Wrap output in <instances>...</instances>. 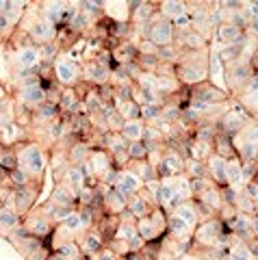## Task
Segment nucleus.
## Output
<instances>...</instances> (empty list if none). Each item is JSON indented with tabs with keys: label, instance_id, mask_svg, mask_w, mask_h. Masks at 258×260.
Returning a JSON list of instances; mask_svg holds the SVG:
<instances>
[{
	"label": "nucleus",
	"instance_id": "nucleus-48",
	"mask_svg": "<svg viewBox=\"0 0 258 260\" xmlns=\"http://www.w3.org/2000/svg\"><path fill=\"white\" fill-rule=\"evenodd\" d=\"M256 52H258V39H256Z\"/></svg>",
	"mask_w": 258,
	"mask_h": 260
},
{
	"label": "nucleus",
	"instance_id": "nucleus-30",
	"mask_svg": "<svg viewBox=\"0 0 258 260\" xmlns=\"http://www.w3.org/2000/svg\"><path fill=\"white\" fill-rule=\"evenodd\" d=\"M115 104V109L117 113L122 115L124 121L128 119H141V107L137 104L135 100H124V102H113Z\"/></svg>",
	"mask_w": 258,
	"mask_h": 260
},
{
	"label": "nucleus",
	"instance_id": "nucleus-33",
	"mask_svg": "<svg viewBox=\"0 0 258 260\" xmlns=\"http://www.w3.org/2000/svg\"><path fill=\"white\" fill-rule=\"evenodd\" d=\"M225 260H254V258H252V251H249L247 243H243L237 237V243L230 245V251H228V256H225Z\"/></svg>",
	"mask_w": 258,
	"mask_h": 260
},
{
	"label": "nucleus",
	"instance_id": "nucleus-47",
	"mask_svg": "<svg viewBox=\"0 0 258 260\" xmlns=\"http://www.w3.org/2000/svg\"><path fill=\"white\" fill-rule=\"evenodd\" d=\"M78 260H89V258H85V256H80V258H78Z\"/></svg>",
	"mask_w": 258,
	"mask_h": 260
},
{
	"label": "nucleus",
	"instance_id": "nucleus-35",
	"mask_svg": "<svg viewBox=\"0 0 258 260\" xmlns=\"http://www.w3.org/2000/svg\"><path fill=\"white\" fill-rule=\"evenodd\" d=\"M28 184H33V182H30V178L24 169L18 167V169H13V172H9V186L11 189H22V186H28Z\"/></svg>",
	"mask_w": 258,
	"mask_h": 260
},
{
	"label": "nucleus",
	"instance_id": "nucleus-8",
	"mask_svg": "<svg viewBox=\"0 0 258 260\" xmlns=\"http://www.w3.org/2000/svg\"><path fill=\"white\" fill-rule=\"evenodd\" d=\"M148 39L156 48H165V46H172L174 44V24L165 20L160 13H156L154 18L150 20V32H148Z\"/></svg>",
	"mask_w": 258,
	"mask_h": 260
},
{
	"label": "nucleus",
	"instance_id": "nucleus-21",
	"mask_svg": "<svg viewBox=\"0 0 258 260\" xmlns=\"http://www.w3.org/2000/svg\"><path fill=\"white\" fill-rule=\"evenodd\" d=\"M119 135H122L128 143L143 141V135H146V121H143V119H128V121H124V124H122Z\"/></svg>",
	"mask_w": 258,
	"mask_h": 260
},
{
	"label": "nucleus",
	"instance_id": "nucleus-37",
	"mask_svg": "<svg viewBox=\"0 0 258 260\" xmlns=\"http://www.w3.org/2000/svg\"><path fill=\"white\" fill-rule=\"evenodd\" d=\"M128 156L131 160H148V148L143 141H135L128 143Z\"/></svg>",
	"mask_w": 258,
	"mask_h": 260
},
{
	"label": "nucleus",
	"instance_id": "nucleus-4",
	"mask_svg": "<svg viewBox=\"0 0 258 260\" xmlns=\"http://www.w3.org/2000/svg\"><path fill=\"white\" fill-rule=\"evenodd\" d=\"M11 70L13 74H30L37 72V68L42 65V54H39V46H24L20 50H11L9 54Z\"/></svg>",
	"mask_w": 258,
	"mask_h": 260
},
{
	"label": "nucleus",
	"instance_id": "nucleus-38",
	"mask_svg": "<svg viewBox=\"0 0 258 260\" xmlns=\"http://www.w3.org/2000/svg\"><path fill=\"white\" fill-rule=\"evenodd\" d=\"M50 251H52V249L44 243V245H39L37 249L30 251V254H28L26 258H24V260H48V256H50Z\"/></svg>",
	"mask_w": 258,
	"mask_h": 260
},
{
	"label": "nucleus",
	"instance_id": "nucleus-15",
	"mask_svg": "<svg viewBox=\"0 0 258 260\" xmlns=\"http://www.w3.org/2000/svg\"><path fill=\"white\" fill-rule=\"evenodd\" d=\"M143 186H146V184H143L139 178H137L131 169L126 167V169H119V172H117V180H115V184H113V189L122 195V198L128 200V198H133L135 193H139Z\"/></svg>",
	"mask_w": 258,
	"mask_h": 260
},
{
	"label": "nucleus",
	"instance_id": "nucleus-7",
	"mask_svg": "<svg viewBox=\"0 0 258 260\" xmlns=\"http://www.w3.org/2000/svg\"><path fill=\"white\" fill-rule=\"evenodd\" d=\"M24 30L28 32V37L33 39L35 46L52 44V42H56V35H59V28H56L50 20H46L42 13H39V18H35Z\"/></svg>",
	"mask_w": 258,
	"mask_h": 260
},
{
	"label": "nucleus",
	"instance_id": "nucleus-14",
	"mask_svg": "<svg viewBox=\"0 0 258 260\" xmlns=\"http://www.w3.org/2000/svg\"><path fill=\"white\" fill-rule=\"evenodd\" d=\"M7 241H9L11 245L18 249L24 258H26L33 249H37L39 245H44V241H39V239L33 237V234H28L26 230H24V225H18V228H15V230L9 234V237H7Z\"/></svg>",
	"mask_w": 258,
	"mask_h": 260
},
{
	"label": "nucleus",
	"instance_id": "nucleus-31",
	"mask_svg": "<svg viewBox=\"0 0 258 260\" xmlns=\"http://www.w3.org/2000/svg\"><path fill=\"white\" fill-rule=\"evenodd\" d=\"M42 7H44V9L39 11V13H42L46 20H50V22L54 24V26L59 28V26H61V15H63V9H66V3H44Z\"/></svg>",
	"mask_w": 258,
	"mask_h": 260
},
{
	"label": "nucleus",
	"instance_id": "nucleus-45",
	"mask_svg": "<svg viewBox=\"0 0 258 260\" xmlns=\"http://www.w3.org/2000/svg\"><path fill=\"white\" fill-rule=\"evenodd\" d=\"M249 182H254V184H256V186H258V172H256V174H254V178H252V180H249Z\"/></svg>",
	"mask_w": 258,
	"mask_h": 260
},
{
	"label": "nucleus",
	"instance_id": "nucleus-16",
	"mask_svg": "<svg viewBox=\"0 0 258 260\" xmlns=\"http://www.w3.org/2000/svg\"><path fill=\"white\" fill-rule=\"evenodd\" d=\"M83 80L93 87H104L111 83V68L98 61H87L83 65Z\"/></svg>",
	"mask_w": 258,
	"mask_h": 260
},
{
	"label": "nucleus",
	"instance_id": "nucleus-42",
	"mask_svg": "<svg viewBox=\"0 0 258 260\" xmlns=\"http://www.w3.org/2000/svg\"><path fill=\"white\" fill-rule=\"evenodd\" d=\"M7 9H9V0H0V20L7 15Z\"/></svg>",
	"mask_w": 258,
	"mask_h": 260
},
{
	"label": "nucleus",
	"instance_id": "nucleus-12",
	"mask_svg": "<svg viewBox=\"0 0 258 260\" xmlns=\"http://www.w3.org/2000/svg\"><path fill=\"white\" fill-rule=\"evenodd\" d=\"M176 78L182 87L193 89L208 80V65H176Z\"/></svg>",
	"mask_w": 258,
	"mask_h": 260
},
{
	"label": "nucleus",
	"instance_id": "nucleus-36",
	"mask_svg": "<svg viewBox=\"0 0 258 260\" xmlns=\"http://www.w3.org/2000/svg\"><path fill=\"white\" fill-rule=\"evenodd\" d=\"M0 167L7 169V172H13L18 169V156H15V148H5L0 154Z\"/></svg>",
	"mask_w": 258,
	"mask_h": 260
},
{
	"label": "nucleus",
	"instance_id": "nucleus-40",
	"mask_svg": "<svg viewBox=\"0 0 258 260\" xmlns=\"http://www.w3.org/2000/svg\"><path fill=\"white\" fill-rule=\"evenodd\" d=\"M9 98H11V89L0 83V104H3L5 100H9Z\"/></svg>",
	"mask_w": 258,
	"mask_h": 260
},
{
	"label": "nucleus",
	"instance_id": "nucleus-29",
	"mask_svg": "<svg viewBox=\"0 0 258 260\" xmlns=\"http://www.w3.org/2000/svg\"><path fill=\"white\" fill-rule=\"evenodd\" d=\"M61 225L66 228L72 237H74V241H76V237H80V234L87 230L85 223H83V219H80V215H78V210H72V213L61 221Z\"/></svg>",
	"mask_w": 258,
	"mask_h": 260
},
{
	"label": "nucleus",
	"instance_id": "nucleus-28",
	"mask_svg": "<svg viewBox=\"0 0 258 260\" xmlns=\"http://www.w3.org/2000/svg\"><path fill=\"white\" fill-rule=\"evenodd\" d=\"M189 11V7H187V3H178V0H167V3H158V13L163 15L165 20H169V22H174L176 18H180V15H184Z\"/></svg>",
	"mask_w": 258,
	"mask_h": 260
},
{
	"label": "nucleus",
	"instance_id": "nucleus-2",
	"mask_svg": "<svg viewBox=\"0 0 258 260\" xmlns=\"http://www.w3.org/2000/svg\"><path fill=\"white\" fill-rule=\"evenodd\" d=\"M228 232L225 230V223L221 219L217 217H211V219H204V221H200L198 228L193 230V241L191 245L193 247H202V249H211L215 245H219L221 237Z\"/></svg>",
	"mask_w": 258,
	"mask_h": 260
},
{
	"label": "nucleus",
	"instance_id": "nucleus-6",
	"mask_svg": "<svg viewBox=\"0 0 258 260\" xmlns=\"http://www.w3.org/2000/svg\"><path fill=\"white\" fill-rule=\"evenodd\" d=\"M22 225H24V230H26L28 234H33L35 239L44 241V243H48V239H50L52 232H54V223L42 213V208L30 210V213L22 219Z\"/></svg>",
	"mask_w": 258,
	"mask_h": 260
},
{
	"label": "nucleus",
	"instance_id": "nucleus-46",
	"mask_svg": "<svg viewBox=\"0 0 258 260\" xmlns=\"http://www.w3.org/2000/svg\"><path fill=\"white\" fill-rule=\"evenodd\" d=\"M254 208H256V213H258V198L254 200Z\"/></svg>",
	"mask_w": 258,
	"mask_h": 260
},
{
	"label": "nucleus",
	"instance_id": "nucleus-44",
	"mask_svg": "<svg viewBox=\"0 0 258 260\" xmlns=\"http://www.w3.org/2000/svg\"><path fill=\"white\" fill-rule=\"evenodd\" d=\"M178 260H200V258L198 256H191V254H182Z\"/></svg>",
	"mask_w": 258,
	"mask_h": 260
},
{
	"label": "nucleus",
	"instance_id": "nucleus-5",
	"mask_svg": "<svg viewBox=\"0 0 258 260\" xmlns=\"http://www.w3.org/2000/svg\"><path fill=\"white\" fill-rule=\"evenodd\" d=\"M54 80L63 89H74L83 80V68L74 59H63L56 56L54 61Z\"/></svg>",
	"mask_w": 258,
	"mask_h": 260
},
{
	"label": "nucleus",
	"instance_id": "nucleus-25",
	"mask_svg": "<svg viewBox=\"0 0 258 260\" xmlns=\"http://www.w3.org/2000/svg\"><path fill=\"white\" fill-rule=\"evenodd\" d=\"M213 152L217 154V156L225 158V160H230V158H237L235 143H232V139H230V137L221 135L219 130H217V135H215V139H213Z\"/></svg>",
	"mask_w": 258,
	"mask_h": 260
},
{
	"label": "nucleus",
	"instance_id": "nucleus-43",
	"mask_svg": "<svg viewBox=\"0 0 258 260\" xmlns=\"http://www.w3.org/2000/svg\"><path fill=\"white\" fill-rule=\"evenodd\" d=\"M247 26H249V30H252L254 35H258V18H252V20H249Z\"/></svg>",
	"mask_w": 258,
	"mask_h": 260
},
{
	"label": "nucleus",
	"instance_id": "nucleus-22",
	"mask_svg": "<svg viewBox=\"0 0 258 260\" xmlns=\"http://www.w3.org/2000/svg\"><path fill=\"white\" fill-rule=\"evenodd\" d=\"M89 165H91V169H93V176L100 180V178L113 167L111 154H109L107 150H93L91 156H89Z\"/></svg>",
	"mask_w": 258,
	"mask_h": 260
},
{
	"label": "nucleus",
	"instance_id": "nucleus-11",
	"mask_svg": "<svg viewBox=\"0 0 258 260\" xmlns=\"http://www.w3.org/2000/svg\"><path fill=\"white\" fill-rule=\"evenodd\" d=\"M154 208H156V202H154L152 193L146 189V186H143L139 193H135L133 198H128V204H126V210L133 215L135 221H139V219L148 217Z\"/></svg>",
	"mask_w": 258,
	"mask_h": 260
},
{
	"label": "nucleus",
	"instance_id": "nucleus-17",
	"mask_svg": "<svg viewBox=\"0 0 258 260\" xmlns=\"http://www.w3.org/2000/svg\"><path fill=\"white\" fill-rule=\"evenodd\" d=\"M76 245L85 258H93L104 247V239L100 237V232L95 230V228H89V230H85L80 237H76Z\"/></svg>",
	"mask_w": 258,
	"mask_h": 260
},
{
	"label": "nucleus",
	"instance_id": "nucleus-24",
	"mask_svg": "<svg viewBox=\"0 0 258 260\" xmlns=\"http://www.w3.org/2000/svg\"><path fill=\"white\" fill-rule=\"evenodd\" d=\"M215 35L223 46H232V44H237L239 39L243 37V30H241L239 26H235L232 22H221L219 26L215 28Z\"/></svg>",
	"mask_w": 258,
	"mask_h": 260
},
{
	"label": "nucleus",
	"instance_id": "nucleus-26",
	"mask_svg": "<svg viewBox=\"0 0 258 260\" xmlns=\"http://www.w3.org/2000/svg\"><path fill=\"white\" fill-rule=\"evenodd\" d=\"M225 182L232 189H243V172H241V160L239 158H230L225 160Z\"/></svg>",
	"mask_w": 258,
	"mask_h": 260
},
{
	"label": "nucleus",
	"instance_id": "nucleus-39",
	"mask_svg": "<svg viewBox=\"0 0 258 260\" xmlns=\"http://www.w3.org/2000/svg\"><path fill=\"white\" fill-rule=\"evenodd\" d=\"M254 91H258V72H254L247 83V93H254Z\"/></svg>",
	"mask_w": 258,
	"mask_h": 260
},
{
	"label": "nucleus",
	"instance_id": "nucleus-32",
	"mask_svg": "<svg viewBox=\"0 0 258 260\" xmlns=\"http://www.w3.org/2000/svg\"><path fill=\"white\" fill-rule=\"evenodd\" d=\"M184 176H187L189 180H202V178H208L206 162L187 158V160H184Z\"/></svg>",
	"mask_w": 258,
	"mask_h": 260
},
{
	"label": "nucleus",
	"instance_id": "nucleus-18",
	"mask_svg": "<svg viewBox=\"0 0 258 260\" xmlns=\"http://www.w3.org/2000/svg\"><path fill=\"white\" fill-rule=\"evenodd\" d=\"M18 225H22V217L18 215V210L13 208L11 202H7V204L0 208V237L7 239Z\"/></svg>",
	"mask_w": 258,
	"mask_h": 260
},
{
	"label": "nucleus",
	"instance_id": "nucleus-41",
	"mask_svg": "<svg viewBox=\"0 0 258 260\" xmlns=\"http://www.w3.org/2000/svg\"><path fill=\"white\" fill-rule=\"evenodd\" d=\"M9 35H11V32H9V30H7V26H5V22H3V20H0V44H5V42H7V39H9Z\"/></svg>",
	"mask_w": 258,
	"mask_h": 260
},
{
	"label": "nucleus",
	"instance_id": "nucleus-20",
	"mask_svg": "<svg viewBox=\"0 0 258 260\" xmlns=\"http://www.w3.org/2000/svg\"><path fill=\"white\" fill-rule=\"evenodd\" d=\"M172 215L180 217L182 221L191 228V230H196L198 223L202 221V217H200V213H198V206H196V202H193V200H189V202H182V204H178V206H176V208L172 210Z\"/></svg>",
	"mask_w": 258,
	"mask_h": 260
},
{
	"label": "nucleus",
	"instance_id": "nucleus-23",
	"mask_svg": "<svg viewBox=\"0 0 258 260\" xmlns=\"http://www.w3.org/2000/svg\"><path fill=\"white\" fill-rule=\"evenodd\" d=\"M59 182L66 184L68 189L80 193V189L85 186V176H83V172H80L78 165H68L66 169H63V176H61Z\"/></svg>",
	"mask_w": 258,
	"mask_h": 260
},
{
	"label": "nucleus",
	"instance_id": "nucleus-13",
	"mask_svg": "<svg viewBox=\"0 0 258 260\" xmlns=\"http://www.w3.org/2000/svg\"><path fill=\"white\" fill-rule=\"evenodd\" d=\"M167 237L178 243L180 247L189 249L191 247V241H193V230L182 221L180 217H176V215L169 213L167 215Z\"/></svg>",
	"mask_w": 258,
	"mask_h": 260
},
{
	"label": "nucleus",
	"instance_id": "nucleus-9",
	"mask_svg": "<svg viewBox=\"0 0 258 260\" xmlns=\"http://www.w3.org/2000/svg\"><path fill=\"white\" fill-rule=\"evenodd\" d=\"M37 195H39V184H28V186H22V189H13L9 202L13 204V208L18 210V215L24 219L35 208Z\"/></svg>",
	"mask_w": 258,
	"mask_h": 260
},
{
	"label": "nucleus",
	"instance_id": "nucleus-34",
	"mask_svg": "<svg viewBox=\"0 0 258 260\" xmlns=\"http://www.w3.org/2000/svg\"><path fill=\"white\" fill-rule=\"evenodd\" d=\"M135 237H137V221H122V219H119V225H117L115 239L131 243Z\"/></svg>",
	"mask_w": 258,
	"mask_h": 260
},
{
	"label": "nucleus",
	"instance_id": "nucleus-3",
	"mask_svg": "<svg viewBox=\"0 0 258 260\" xmlns=\"http://www.w3.org/2000/svg\"><path fill=\"white\" fill-rule=\"evenodd\" d=\"M189 104L191 107H215V104H223V100L228 98V93H225V89L217 87L215 83H211V80H206V83L198 85L189 89ZM187 104V107H189Z\"/></svg>",
	"mask_w": 258,
	"mask_h": 260
},
{
	"label": "nucleus",
	"instance_id": "nucleus-27",
	"mask_svg": "<svg viewBox=\"0 0 258 260\" xmlns=\"http://www.w3.org/2000/svg\"><path fill=\"white\" fill-rule=\"evenodd\" d=\"M91 152H93V148L89 143H87V141H78V143H74L68 150V162H70V165H83L85 160H89Z\"/></svg>",
	"mask_w": 258,
	"mask_h": 260
},
{
	"label": "nucleus",
	"instance_id": "nucleus-1",
	"mask_svg": "<svg viewBox=\"0 0 258 260\" xmlns=\"http://www.w3.org/2000/svg\"><path fill=\"white\" fill-rule=\"evenodd\" d=\"M44 145H39L37 141H26L15 145V156H18V167L24 169L28 174L30 182L33 184H42L44 174H46V156H44Z\"/></svg>",
	"mask_w": 258,
	"mask_h": 260
},
{
	"label": "nucleus",
	"instance_id": "nucleus-19",
	"mask_svg": "<svg viewBox=\"0 0 258 260\" xmlns=\"http://www.w3.org/2000/svg\"><path fill=\"white\" fill-rule=\"evenodd\" d=\"M206 172H208V178H211L219 189L228 186V182H225V158L217 156V154H211L206 160Z\"/></svg>",
	"mask_w": 258,
	"mask_h": 260
},
{
	"label": "nucleus",
	"instance_id": "nucleus-10",
	"mask_svg": "<svg viewBox=\"0 0 258 260\" xmlns=\"http://www.w3.org/2000/svg\"><path fill=\"white\" fill-rule=\"evenodd\" d=\"M156 178L158 180H165V178H174V176H180L184 174V158L180 156L178 152H176L174 148H165V154L163 158H160V162L156 165Z\"/></svg>",
	"mask_w": 258,
	"mask_h": 260
}]
</instances>
